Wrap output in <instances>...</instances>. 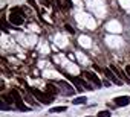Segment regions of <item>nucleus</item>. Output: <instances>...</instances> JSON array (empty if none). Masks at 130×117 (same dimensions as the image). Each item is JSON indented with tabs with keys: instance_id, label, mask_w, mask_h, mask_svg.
Masks as SVG:
<instances>
[{
	"instance_id": "f257e3e1",
	"label": "nucleus",
	"mask_w": 130,
	"mask_h": 117,
	"mask_svg": "<svg viewBox=\"0 0 130 117\" xmlns=\"http://www.w3.org/2000/svg\"><path fill=\"white\" fill-rule=\"evenodd\" d=\"M28 91L32 94V96H35L41 103H44V105H49V103H52L54 102V96H51V94H44V93H41L40 90H37V88H32V87H28Z\"/></svg>"
},
{
	"instance_id": "f03ea898",
	"label": "nucleus",
	"mask_w": 130,
	"mask_h": 117,
	"mask_svg": "<svg viewBox=\"0 0 130 117\" xmlns=\"http://www.w3.org/2000/svg\"><path fill=\"white\" fill-rule=\"evenodd\" d=\"M9 21H11V24H14V26H20V24L25 21L23 12H22L19 8H12V9H11V15H9Z\"/></svg>"
},
{
	"instance_id": "7ed1b4c3",
	"label": "nucleus",
	"mask_w": 130,
	"mask_h": 117,
	"mask_svg": "<svg viewBox=\"0 0 130 117\" xmlns=\"http://www.w3.org/2000/svg\"><path fill=\"white\" fill-rule=\"evenodd\" d=\"M11 94L14 97V105L17 106V109H20V111H31V108L25 105V102H23V99H22V96H20V93L17 90H12Z\"/></svg>"
},
{
	"instance_id": "20e7f679",
	"label": "nucleus",
	"mask_w": 130,
	"mask_h": 117,
	"mask_svg": "<svg viewBox=\"0 0 130 117\" xmlns=\"http://www.w3.org/2000/svg\"><path fill=\"white\" fill-rule=\"evenodd\" d=\"M104 75H106V78H107L110 82H113L115 85H122V81H121V79H119V78L110 70V69H104Z\"/></svg>"
},
{
	"instance_id": "39448f33",
	"label": "nucleus",
	"mask_w": 130,
	"mask_h": 117,
	"mask_svg": "<svg viewBox=\"0 0 130 117\" xmlns=\"http://www.w3.org/2000/svg\"><path fill=\"white\" fill-rule=\"evenodd\" d=\"M83 75H84V76H86V79H87V81H90L95 87H98V88H100V87L103 85V82L100 81V78H98L95 73H92V72H84Z\"/></svg>"
},
{
	"instance_id": "423d86ee",
	"label": "nucleus",
	"mask_w": 130,
	"mask_h": 117,
	"mask_svg": "<svg viewBox=\"0 0 130 117\" xmlns=\"http://www.w3.org/2000/svg\"><path fill=\"white\" fill-rule=\"evenodd\" d=\"M113 102L116 106H127V105H130V97L128 96H119V97H115Z\"/></svg>"
},
{
	"instance_id": "0eeeda50",
	"label": "nucleus",
	"mask_w": 130,
	"mask_h": 117,
	"mask_svg": "<svg viewBox=\"0 0 130 117\" xmlns=\"http://www.w3.org/2000/svg\"><path fill=\"white\" fill-rule=\"evenodd\" d=\"M58 85L63 88V94H66V96H71L74 94V88L66 82V81H58Z\"/></svg>"
},
{
	"instance_id": "6e6552de",
	"label": "nucleus",
	"mask_w": 130,
	"mask_h": 117,
	"mask_svg": "<svg viewBox=\"0 0 130 117\" xmlns=\"http://www.w3.org/2000/svg\"><path fill=\"white\" fill-rule=\"evenodd\" d=\"M66 78H68V79L72 82V85H75L77 91H80V93H81V91H84V90H83V85L80 84V79H78L77 76H69V75H66Z\"/></svg>"
},
{
	"instance_id": "1a4fd4ad",
	"label": "nucleus",
	"mask_w": 130,
	"mask_h": 117,
	"mask_svg": "<svg viewBox=\"0 0 130 117\" xmlns=\"http://www.w3.org/2000/svg\"><path fill=\"white\" fill-rule=\"evenodd\" d=\"M46 91H47V94H51V96H55V94L60 93V90H57L51 82H47V85H46Z\"/></svg>"
},
{
	"instance_id": "9d476101",
	"label": "nucleus",
	"mask_w": 130,
	"mask_h": 117,
	"mask_svg": "<svg viewBox=\"0 0 130 117\" xmlns=\"http://www.w3.org/2000/svg\"><path fill=\"white\" fill-rule=\"evenodd\" d=\"M110 70H112V72H113V73L121 79V81H122V76H124V72H122V70H119L116 66H112V64H110Z\"/></svg>"
},
{
	"instance_id": "9b49d317",
	"label": "nucleus",
	"mask_w": 130,
	"mask_h": 117,
	"mask_svg": "<svg viewBox=\"0 0 130 117\" xmlns=\"http://www.w3.org/2000/svg\"><path fill=\"white\" fill-rule=\"evenodd\" d=\"M64 111H68V106H54L49 109L51 114H55V112H64Z\"/></svg>"
},
{
	"instance_id": "f8f14e48",
	"label": "nucleus",
	"mask_w": 130,
	"mask_h": 117,
	"mask_svg": "<svg viewBox=\"0 0 130 117\" xmlns=\"http://www.w3.org/2000/svg\"><path fill=\"white\" fill-rule=\"evenodd\" d=\"M86 103H87V97H84V96L74 99V105H86Z\"/></svg>"
},
{
	"instance_id": "ddd939ff",
	"label": "nucleus",
	"mask_w": 130,
	"mask_h": 117,
	"mask_svg": "<svg viewBox=\"0 0 130 117\" xmlns=\"http://www.w3.org/2000/svg\"><path fill=\"white\" fill-rule=\"evenodd\" d=\"M80 79V84L83 85V88H87V90H93V87L89 84V81L87 79H83V78H78Z\"/></svg>"
},
{
	"instance_id": "4468645a",
	"label": "nucleus",
	"mask_w": 130,
	"mask_h": 117,
	"mask_svg": "<svg viewBox=\"0 0 130 117\" xmlns=\"http://www.w3.org/2000/svg\"><path fill=\"white\" fill-rule=\"evenodd\" d=\"M14 106H9V105H6L5 103V100L2 99V102H0V109H3V111H6V109H12Z\"/></svg>"
},
{
	"instance_id": "2eb2a0df",
	"label": "nucleus",
	"mask_w": 130,
	"mask_h": 117,
	"mask_svg": "<svg viewBox=\"0 0 130 117\" xmlns=\"http://www.w3.org/2000/svg\"><path fill=\"white\" fill-rule=\"evenodd\" d=\"M22 93H23V96H25V97H26V100H28V102H29V103H31V105H35V102H34V99H32V97H31V96H29V94H28V93H26V91H25V90H23V91H22Z\"/></svg>"
},
{
	"instance_id": "dca6fc26",
	"label": "nucleus",
	"mask_w": 130,
	"mask_h": 117,
	"mask_svg": "<svg viewBox=\"0 0 130 117\" xmlns=\"http://www.w3.org/2000/svg\"><path fill=\"white\" fill-rule=\"evenodd\" d=\"M96 117H112V114H110V111H100L96 114Z\"/></svg>"
},
{
	"instance_id": "f3484780",
	"label": "nucleus",
	"mask_w": 130,
	"mask_h": 117,
	"mask_svg": "<svg viewBox=\"0 0 130 117\" xmlns=\"http://www.w3.org/2000/svg\"><path fill=\"white\" fill-rule=\"evenodd\" d=\"M28 3H29V5H31L34 9H35V11H38V6H37V3H35V0H29Z\"/></svg>"
},
{
	"instance_id": "a211bd4d",
	"label": "nucleus",
	"mask_w": 130,
	"mask_h": 117,
	"mask_svg": "<svg viewBox=\"0 0 130 117\" xmlns=\"http://www.w3.org/2000/svg\"><path fill=\"white\" fill-rule=\"evenodd\" d=\"M41 3H43V5H44L46 8H51V5H52L51 2H47V0H41Z\"/></svg>"
},
{
	"instance_id": "6ab92c4d",
	"label": "nucleus",
	"mask_w": 130,
	"mask_h": 117,
	"mask_svg": "<svg viewBox=\"0 0 130 117\" xmlns=\"http://www.w3.org/2000/svg\"><path fill=\"white\" fill-rule=\"evenodd\" d=\"M64 3H66V8H72V0H64Z\"/></svg>"
},
{
	"instance_id": "aec40b11",
	"label": "nucleus",
	"mask_w": 130,
	"mask_h": 117,
	"mask_svg": "<svg viewBox=\"0 0 130 117\" xmlns=\"http://www.w3.org/2000/svg\"><path fill=\"white\" fill-rule=\"evenodd\" d=\"M66 29H68V32H69V34H74V32H75V29H72L69 24H66Z\"/></svg>"
},
{
	"instance_id": "412c9836",
	"label": "nucleus",
	"mask_w": 130,
	"mask_h": 117,
	"mask_svg": "<svg viewBox=\"0 0 130 117\" xmlns=\"http://www.w3.org/2000/svg\"><path fill=\"white\" fill-rule=\"evenodd\" d=\"M127 75H128V78H130V66H125V70H124Z\"/></svg>"
},
{
	"instance_id": "4be33fe9",
	"label": "nucleus",
	"mask_w": 130,
	"mask_h": 117,
	"mask_svg": "<svg viewBox=\"0 0 130 117\" xmlns=\"http://www.w3.org/2000/svg\"><path fill=\"white\" fill-rule=\"evenodd\" d=\"M55 3H57V6H58V9H61V0H55Z\"/></svg>"
},
{
	"instance_id": "5701e85b",
	"label": "nucleus",
	"mask_w": 130,
	"mask_h": 117,
	"mask_svg": "<svg viewBox=\"0 0 130 117\" xmlns=\"http://www.w3.org/2000/svg\"><path fill=\"white\" fill-rule=\"evenodd\" d=\"M87 117H90V115H87Z\"/></svg>"
}]
</instances>
